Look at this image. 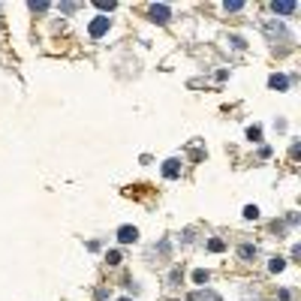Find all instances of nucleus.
I'll use <instances>...</instances> for the list:
<instances>
[{"label": "nucleus", "mask_w": 301, "mask_h": 301, "mask_svg": "<svg viewBox=\"0 0 301 301\" xmlns=\"http://www.w3.org/2000/svg\"><path fill=\"white\" fill-rule=\"evenodd\" d=\"M109 24H112V21H109L106 15H99V18H93V21H90V27H87V33H90L93 39H99V36H103V33L109 30Z\"/></svg>", "instance_id": "nucleus-1"}, {"label": "nucleus", "mask_w": 301, "mask_h": 301, "mask_svg": "<svg viewBox=\"0 0 301 301\" xmlns=\"http://www.w3.org/2000/svg\"><path fill=\"white\" fill-rule=\"evenodd\" d=\"M148 15H151V21H157V24H166V21H169V15H172V12H169V6H163V3H154V6H151V12H148Z\"/></svg>", "instance_id": "nucleus-2"}, {"label": "nucleus", "mask_w": 301, "mask_h": 301, "mask_svg": "<svg viewBox=\"0 0 301 301\" xmlns=\"http://www.w3.org/2000/svg\"><path fill=\"white\" fill-rule=\"evenodd\" d=\"M118 241H121V244L139 241V229H136V226H121V229H118Z\"/></svg>", "instance_id": "nucleus-3"}, {"label": "nucleus", "mask_w": 301, "mask_h": 301, "mask_svg": "<svg viewBox=\"0 0 301 301\" xmlns=\"http://www.w3.org/2000/svg\"><path fill=\"white\" fill-rule=\"evenodd\" d=\"M187 301H223L214 289H196V292H190L187 295Z\"/></svg>", "instance_id": "nucleus-4"}, {"label": "nucleus", "mask_w": 301, "mask_h": 301, "mask_svg": "<svg viewBox=\"0 0 301 301\" xmlns=\"http://www.w3.org/2000/svg\"><path fill=\"white\" fill-rule=\"evenodd\" d=\"M271 9H274L277 15H292V12L298 9V3H295V0H280V3H271Z\"/></svg>", "instance_id": "nucleus-5"}, {"label": "nucleus", "mask_w": 301, "mask_h": 301, "mask_svg": "<svg viewBox=\"0 0 301 301\" xmlns=\"http://www.w3.org/2000/svg\"><path fill=\"white\" fill-rule=\"evenodd\" d=\"M181 175V160H166L163 163V178H178Z\"/></svg>", "instance_id": "nucleus-6"}, {"label": "nucleus", "mask_w": 301, "mask_h": 301, "mask_svg": "<svg viewBox=\"0 0 301 301\" xmlns=\"http://www.w3.org/2000/svg\"><path fill=\"white\" fill-rule=\"evenodd\" d=\"M268 84H271L274 90H286V87H289V78H286V75H280V72H274V75L268 78Z\"/></svg>", "instance_id": "nucleus-7"}, {"label": "nucleus", "mask_w": 301, "mask_h": 301, "mask_svg": "<svg viewBox=\"0 0 301 301\" xmlns=\"http://www.w3.org/2000/svg\"><path fill=\"white\" fill-rule=\"evenodd\" d=\"M208 280H211V274H208L205 268H196V271H193V283H199V286H205Z\"/></svg>", "instance_id": "nucleus-8"}, {"label": "nucleus", "mask_w": 301, "mask_h": 301, "mask_svg": "<svg viewBox=\"0 0 301 301\" xmlns=\"http://www.w3.org/2000/svg\"><path fill=\"white\" fill-rule=\"evenodd\" d=\"M268 268H271V274H280V271L286 268V259H280V256H274V259L268 262Z\"/></svg>", "instance_id": "nucleus-9"}, {"label": "nucleus", "mask_w": 301, "mask_h": 301, "mask_svg": "<svg viewBox=\"0 0 301 301\" xmlns=\"http://www.w3.org/2000/svg\"><path fill=\"white\" fill-rule=\"evenodd\" d=\"M208 250H211V253H223V250H226L223 238H211V241H208Z\"/></svg>", "instance_id": "nucleus-10"}, {"label": "nucleus", "mask_w": 301, "mask_h": 301, "mask_svg": "<svg viewBox=\"0 0 301 301\" xmlns=\"http://www.w3.org/2000/svg\"><path fill=\"white\" fill-rule=\"evenodd\" d=\"M93 6H96V9H103V12H112L118 3H115V0H93Z\"/></svg>", "instance_id": "nucleus-11"}, {"label": "nucleus", "mask_w": 301, "mask_h": 301, "mask_svg": "<svg viewBox=\"0 0 301 301\" xmlns=\"http://www.w3.org/2000/svg\"><path fill=\"white\" fill-rule=\"evenodd\" d=\"M121 259H124L121 250H109V253H106V262H109V265H121Z\"/></svg>", "instance_id": "nucleus-12"}, {"label": "nucleus", "mask_w": 301, "mask_h": 301, "mask_svg": "<svg viewBox=\"0 0 301 301\" xmlns=\"http://www.w3.org/2000/svg\"><path fill=\"white\" fill-rule=\"evenodd\" d=\"M238 256H241V259H253V256H256V247H250V244H244V247L238 250Z\"/></svg>", "instance_id": "nucleus-13"}, {"label": "nucleus", "mask_w": 301, "mask_h": 301, "mask_svg": "<svg viewBox=\"0 0 301 301\" xmlns=\"http://www.w3.org/2000/svg\"><path fill=\"white\" fill-rule=\"evenodd\" d=\"M244 217H247V220H259V208H256V205H247V208H244Z\"/></svg>", "instance_id": "nucleus-14"}, {"label": "nucleus", "mask_w": 301, "mask_h": 301, "mask_svg": "<svg viewBox=\"0 0 301 301\" xmlns=\"http://www.w3.org/2000/svg\"><path fill=\"white\" fill-rule=\"evenodd\" d=\"M223 6H226L229 12H238V9H244V3H241V0H226Z\"/></svg>", "instance_id": "nucleus-15"}, {"label": "nucleus", "mask_w": 301, "mask_h": 301, "mask_svg": "<svg viewBox=\"0 0 301 301\" xmlns=\"http://www.w3.org/2000/svg\"><path fill=\"white\" fill-rule=\"evenodd\" d=\"M247 139H250V142H259V139H262V130H259V127H250V130H247Z\"/></svg>", "instance_id": "nucleus-16"}, {"label": "nucleus", "mask_w": 301, "mask_h": 301, "mask_svg": "<svg viewBox=\"0 0 301 301\" xmlns=\"http://www.w3.org/2000/svg\"><path fill=\"white\" fill-rule=\"evenodd\" d=\"M30 9H33V12H45V9H48V3H30Z\"/></svg>", "instance_id": "nucleus-17"}, {"label": "nucleus", "mask_w": 301, "mask_h": 301, "mask_svg": "<svg viewBox=\"0 0 301 301\" xmlns=\"http://www.w3.org/2000/svg\"><path fill=\"white\" fill-rule=\"evenodd\" d=\"M60 9H63V12H75V9H78V3H63Z\"/></svg>", "instance_id": "nucleus-18"}, {"label": "nucleus", "mask_w": 301, "mask_h": 301, "mask_svg": "<svg viewBox=\"0 0 301 301\" xmlns=\"http://www.w3.org/2000/svg\"><path fill=\"white\" fill-rule=\"evenodd\" d=\"M118 301H133V298H118Z\"/></svg>", "instance_id": "nucleus-19"}]
</instances>
